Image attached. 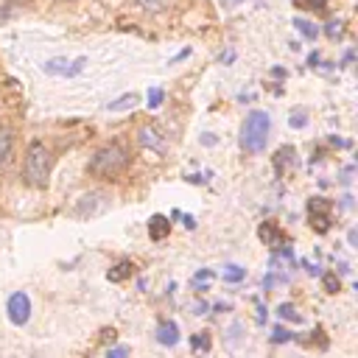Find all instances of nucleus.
<instances>
[{
	"label": "nucleus",
	"mask_w": 358,
	"mask_h": 358,
	"mask_svg": "<svg viewBox=\"0 0 358 358\" xmlns=\"http://www.w3.org/2000/svg\"><path fill=\"white\" fill-rule=\"evenodd\" d=\"M129 168V151L120 143H109L98 148L90 159V173L98 179H117Z\"/></svg>",
	"instance_id": "1"
},
{
	"label": "nucleus",
	"mask_w": 358,
	"mask_h": 358,
	"mask_svg": "<svg viewBox=\"0 0 358 358\" xmlns=\"http://www.w3.org/2000/svg\"><path fill=\"white\" fill-rule=\"evenodd\" d=\"M50 176V151L42 140H31L25 148V162H22V179L31 187H45Z\"/></svg>",
	"instance_id": "2"
},
{
	"label": "nucleus",
	"mask_w": 358,
	"mask_h": 358,
	"mask_svg": "<svg viewBox=\"0 0 358 358\" xmlns=\"http://www.w3.org/2000/svg\"><path fill=\"white\" fill-rule=\"evenodd\" d=\"M268 131H271L268 112L255 109V112L246 115V120H243V126H241V145H243L246 151L257 154V151L266 148V143H268Z\"/></svg>",
	"instance_id": "3"
},
{
	"label": "nucleus",
	"mask_w": 358,
	"mask_h": 358,
	"mask_svg": "<svg viewBox=\"0 0 358 358\" xmlns=\"http://www.w3.org/2000/svg\"><path fill=\"white\" fill-rule=\"evenodd\" d=\"M333 207H330V201L327 199H310L308 201V218H310V227L316 229V232H327L330 229V224H333Z\"/></svg>",
	"instance_id": "4"
},
{
	"label": "nucleus",
	"mask_w": 358,
	"mask_h": 358,
	"mask_svg": "<svg viewBox=\"0 0 358 358\" xmlns=\"http://www.w3.org/2000/svg\"><path fill=\"white\" fill-rule=\"evenodd\" d=\"M28 316H31V299H28L22 291L11 294V296H8V319H11L14 324H25Z\"/></svg>",
	"instance_id": "5"
},
{
	"label": "nucleus",
	"mask_w": 358,
	"mask_h": 358,
	"mask_svg": "<svg viewBox=\"0 0 358 358\" xmlns=\"http://www.w3.org/2000/svg\"><path fill=\"white\" fill-rule=\"evenodd\" d=\"M137 143H140L143 148L157 151V154H162V151H165V137H162V131H159V129H154V126H143V129L137 131Z\"/></svg>",
	"instance_id": "6"
},
{
	"label": "nucleus",
	"mask_w": 358,
	"mask_h": 358,
	"mask_svg": "<svg viewBox=\"0 0 358 358\" xmlns=\"http://www.w3.org/2000/svg\"><path fill=\"white\" fill-rule=\"evenodd\" d=\"M84 64H87V59L81 56V59H76L70 67H67L64 59H50V62H45L42 67H45V73H50V76H76V73H81Z\"/></svg>",
	"instance_id": "7"
},
{
	"label": "nucleus",
	"mask_w": 358,
	"mask_h": 358,
	"mask_svg": "<svg viewBox=\"0 0 358 358\" xmlns=\"http://www.w3.org/2000/svg\"><path fill=\"white\" fill-rule=\"evenodd\" d=\"M257 235H260V241H263V243H268L271 249H280V246H285V235L280 232V227H277L274 221H266V224H260Z\"/></svg>",
	"instance_id": "8"
},
{
	"label": "nucleus",
	"mask_w": 358,
	"mask_h": 358,
	"mask_svg": "<svg viewBox=\"0 0 358 358\" xmlns=\"http://www.w3.org/2000/svg\"><path fill=\"white\" fill-rule=\"evenodd\" d=\"M157 341H159V344H165V347L176 344V341H179V324H176V322H171V319L159 322V324H157Z\"/></svg>",
	"instance_id": "9"
},
{
	"label": "nucleus",
	"mask_w": 358,
	"mask_h": 358,
	"mask_svg": "<svg viewBox=\"0 0 358 358\" xmlns=\"http://www.w3.org/2000/svg\"><path fill=\"white\" fill-rule=\"evenodd\" d=\"M148 235H151V241H165V238L171 235L168 218H165V215H151V221H148Z\"/></svg>",
	"instance_id": "10"
},
{
	"label": "nucleus",
	"mask_w": 358,
	"mask_h": 358,
	"mask_svg": "<svg viewBox=\"0 0 358 358\" xmlns=\"http://www.w3.org/2000/svg\"><path fill=\"white\" fill-rule=\"evenodd\" d=\"M131 271H134V266H131L129 260H120L115 268H109L106 277H109V282H123L126 277H131Z\"/></svg>",
	"instance_id": "11"
},
{
	"label": "nucleus",
	"mask_w": 358,
	"mask_h": 358,
	"mask_svg": "<svg viewBox=\"0 0 358 358\" xmlns=\"http://www.w3.org/2000/svg\"><path fill=\"white\" fill-rule=\"evenodd\" d=\"M11 145H14V137L8 129H0V168H6L8 157H11Z\"/></svg>",
	"instance_id": "12"
},
{
	"label": "nucleus",
	"mask_w": 358,
	"mask_h": 358,
	"mask_svg": "<svg viewBox=\"0 0 358 358\" xmlns=\"http://www.w3.org/2000/svg\"><path fill=\"white\" fill-rule=\"evenodd\" d=\"M294 28H296L305 39H316V34H319V28H316L310 20H302V17H296V20H294Z\"/></svg>",
	"instance_id": "13"
},
{
	"label": "nucleus",
	"mask_w": 358,
	"mask_h": 358,
	"mask_svg": "<svg viewBox=\"0 0 358 358\" xmlns=\"http://www.w3.org/2000/svg\"><path fill=\"white\" fill-rule=\"evenodd\" d=\"M134 103H137V95L134 92H126L123 98H117V101L109 103V112H117V109H126V106H134Z\"/></svg>",
	"instance_id": "14"
},
{
	"label": "nucleus",
	"mask_w": 358,
	"mask_h": 358,
	"mask_svg": "<svg viewBox=\"0 0 358 358\" xmlns=\"http://www.w3.org/2000/svg\"><path fill=\"white\" fill-rule=\"evenodd\" d=\"M190 347H193V352H207L210 350V336L207 333H196L190 338Z\"/></svg>",
	"instance_id": "15"
},
{
	"label": "nucleus",
	"mask_w": 358,
	"mask_h": 358,
	"mask_svg": "<svg viewBox=\"0 0 358 358\" xmlns=\"http://www.w3.org/2000/svg\"><path fill=\"white\" fill-rule=\"evenodd\" d=\"M165 101V92L159 90V87H154V90H148V109H157L159 103Z\"/></svg>",
	"instance_id": "16"
},
{
	"label": "nucleus",
	"mask_w": 358,
	"mask_h": 358,
	"mask_svg": "<svg viewBox=\"0 0 358 358\" xmlns=\"http://www.w3.org/2000/svg\"><path fill=\"white\" fill-rule=\"evenodd\" d=\"M243 274H246V271H243L241 266H227V268H224V280H229V282L243 280Z\"/></svg>",
	"instance_id": "17"
},
{
	"label": "nucleus",
	"mask_w": 358,
	"mask_h": 358,
	"mask_svg": "<svg viewBox=\"0 0 358 358\" xmlns=\"http://www.w3.org/2000/svg\"><path fill=\"white\" fill-rule=\"evenodd\" d=\"M324 288H327L330 294H336V291L341 288V282H338V277H333V274H324Z\"/></svg>",
	"instance_id": "18"
},
{
	"label": "nucleus",
	"mask_w": 358,
	"mask_h": 358,
	"mask_svg": "<svg viewBox=\"0 0 358 358\" xmlns=\"http://www.w3.org/2000/svg\"><path fill=\"white\" fill-rule=\"evenodd\" d=\"M280 316H282V319H291V322H299V313H296L291 305H280Z\"/></svg>",
	"instance_id": "19"
},
{
	"label": "nucleus",
	"mask_w": 358,
	"mask_h": 358,
	"mask_svg": "<svg viewBox=\"0 0 358 358\" xmlns=\"http://www.w3.org/2000/svg\"><path fill=\"white\" fill-rule=\"evenodd\" d=\"M106 358H129V347H112L109 352H106Z\"/></svg>",
	"instance_id": "20"
},
{
	"label": "nucleus",
	"mask_w": 358,
	"mask_h": 358,
	"mask_svg": "<svg viewBox=\"0 0 358 358\" xmlns=\"http://www.w3.org/2000/svg\"><path fill=\"white\" fill-rule=\"evenodd\" d=\"M324 31H327V36H341V22H336V20H333V22H327V28H324Z\"/></svg>",
	"instance_id": "21"
},
{
	"label": "nucleus",
	"mask_w": 358,
	"mask_h": 358,
	"mask_svg": "<svg viewBox=\"0 0 358 358\" xmlns=\"http://www.w3.org/2000/svg\"><path fill=\"white\" fill-rule=\"evenodd\" d=\"M143 8H148V11H157V8H162V3L159 0H137Z\"/></svg>",
	"instance_id": "22"
},
{
	"label": "nucleus",
	"mask_w": 358,
	"mask_h": 358,
	"mask_svg": "<svg viewBox=\"0 0 358 358\" xmlns=\"http://www.w3.org/2000/svg\"><path fill=\"white\" fill-rule=\"evenodd\" d=\"M302 123H305V115H294L291 117V126H302Z\"/></svg>",
	"instance_id": "23"
},
{
	"label": "nucleus",
	"mask_w": 358,
	"mask_h": 358,
	"mask_svg": "<svg viewBox=\"0 0 358 358\" xmlns=\"http://www.w3.org/2000/svg\"><path fill=\"white\" fill-rule=\"evenodd\" d=\"M274 338H277V341H285V338H288V333H285V330H277V333H274Z\"/></svg>",
	"instance_id": "24"
},
{
	"label": "nucleus",
	"mask_w": 358,
	"mask_h": 358,
	"mask_svg": "<svg viewBox=\"0 0 358 358\" xmlns=\"http://www.w3.org/2000/svg\"><path fill=\"white\" fill-rule=\"evenodd\" d=\"M11 11H14V8H6V11H0V25H3V20H6V17L11 14Z\"/></svg>",
	"instance_id": "25"
}]
</instances>
